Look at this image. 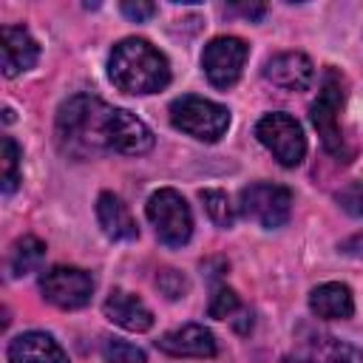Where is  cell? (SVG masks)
I'll return each instance as SVG.
<instances>
[{
    "label": "cell",
    "instance_id": "obj_21",
    "mask_svg": "<svg viewBox=\"0 0 363 363\" xmlns=\"http://www.w3.org/2000/svg\"><path fill=\"white\" fill-rule=\"evenodd\" d=\"M20 147L11 136H3V156H0V167H3V193H14L20 184Z\"/></svg>",
    "mask_w": 363,
    "mask_h": 363
},
{
    "label": "cell",
    "instance_id": "obj_16",
    "mask_svg": "<svg viewBox=\"0 0 363 363\" xmlns=\"http://www.w3.org/2000/svg\"><path fill=\"white\" fill-rule=\"evenodd\" d=\"M9 363H68V354L51 335L23 332L9 343Z\"/></svg>",
    "mask_w": 363,
    "mask_h": 363
},
{
    "label": "cell",
    "instance_id": "obj_17",
    "mask_svg": "<svg viewBox=\"0 0 363 363\" xmlns=\"http://www.w3.org/2000/svg\"><path fill=\"white\" fill-rule=\"evenodd\" d=\"M96 221L111 241H133L139 227L128 210V204L113 193H99L96 199Z\"/></svg>",
    "mask_w": 363,
    "mask_h": 363
},
{
    "label": "cell",
    "instance_id": "obj_18",
    "mask_svg": "<svg viewBox=\"0 0 363 363\" xmlns=\"http://www.w3.org/2000/svg\"><path fill=\"white\" fill-rule=\"evenodd\" d=\"M309 309L318 318H326V320H346L354 312V301H352V292H349L346 284L329 281V284H320V286L312 289Z\"/></svg>",
    "mask_w": 363,
    "mask_h": 363
},
{
    "label": "cell",
    "instance_id": "obj_19",
    "mask_svg": "<svg viewBox=\"0 0 363 363\" xmlns=\"http://www.w3.org/2000/svg\"><path fill=\"white\" fill-rule=\"evenodd\" d=\"M43 255H45V244H43L40 238H34V235H23V238H17L14 247L9 250V272H11L14 278L28 275V272H34V269L40 267Z\"/></svg>",
    "mask_w": 363,
    "mask_h": 363
},
{
    "label": "cell",
    "instance_id": "obj_2",
    "mask_svg": "<svg viewBox=\"0 0 363 363\" xmlns=\"http://www.w3.org/2000/svg\"><path fill=\"white\" fill-rule=\"evenodd\" d=\"M113 108L91 94H77L65 99L57 111V139L62 150L74 156L108 150V125Z\"/></svg>",
    "mask_w": 363,
    "mask_h": 363
},
{
    "label": "cell",
    "instance_id": "obj_25",
    "mask_svg": "<svg viewBox=\"0 0 363 363\" xmlns=\"http://www.w3.org/2000/svg\"><path fill=\"white\" fill-rule=\"evenodd\" d=\"M337 201L343 204V210H346V213L360 216V213H363V184L349 182V184H346V187L337 193Z\"/></svg>",
    "mask_w": 363,
    "mask_h": 363
},
{
    "label": "cell",
    "instance_id": "obj_6",
    "mask_svg": "<svg viewBox=\"0 0 363 363\" xmlns=\"http://www.w3.org/2000/svg\"><path fill=\"white\" fill-rule=\"evenodd\" d=\"M255 136L284 167H295L306 156V136H303L301 125L289 113H267V116H261L258 125H255Z\"/></svg>",
    "mask_w": 363,
    "mask_h": 363
},
{
    "label": "cell",
    "instance_id": "obj_5",
    "mask_svg": "<svg viewBox=\"0 0 363 363\" xmlns=\"http://www.w3.org/2000/svg\"><path fill=\"white\" fill-rule=\"evenodd\" d=\"M147 218L159 235L162 244L167 247H182L193 235V216L182 193L173 187H162L147 199Z\"/></svg>",
    "mask_w": 363,
    "mask_h": 363
},
{
    "label": "cell",
    "instance_id": "obj_15",
    "mask_svg": "<svg viewBox=\"0 0 363 363\" xmlns=\"http://www.w3.org/2000/svg\"><path fill=\"white\" fill-rule=\"evenodd\" d=\"M102 309H105L108 320H113L116 326H122L128 332H147L153 326V312L147 309V303L125 289H113L105 298Z\"/></svg>",
    "mask_w": 363,
    "mask_h": 363
},
{
    "label": "cell",
    "instance_id": "obj_24",
    "mask_svg": "<svg viewBox=\"0 0 363 363\" xmlns=\"http://www.w3.org/2000/svg\"><path fill=\"white\" fill-rule=\"evenodd\" d=\"M156 286H159V292H162L167 301H179V298H184V292H187V278H184L179 269H162V272L156 275Z\"/></svg>",
    "mask_w": 363,
    "mask_h": 363
},
{
    "label": "cell",
    "instance_id": "obj_1",
    "mask_svg": "<svg viewBox=\"0 0 363 363\" xmlns=\"http://www.w3.org/2000/svg\"><path fill=\"white\" fill-rule=\"evenodd\" d=\"M108 77L125 94H156L170 82V62L147 40L128 37L113 45Z\"/></svg>",
    "mask_w": 363,
    "mask_h": 363
},
{
    "label": "cell",
    "instance_id": "obj_9",
    "mask_svg": "<svg viewBox=\"0 0 363 363\" xmlns=\"http://www.w3.org/2000/svg\"><path fill=\"white\" fill-rule=\"evenodd\" d=\"M40 292L60 309H79L94 295V278L79 267H51L40 278Z\"/></svg>",
    "mask_w": 363,
    "mask_h": 363
},
{
    "label": "cell",
    "instance_id": "obj_20",
    "mask_svg": "<svg viewBox=\"0 0 363 363\" xmlns=\"http://www.w3.org/2000/svg\"><path fill=\"white\" fill-rule=\"evenodd\" d=\"M201 196V201H204V210H207V216H210V221L216 224V227H233V221H235V207L230 204V196L227 193H221V190H201L199 193Z\"/></svg>",
    "mask_w": 363,
    "mask_h": 363
},
{
    "label": "cell",
    "instance_id": "obj_23",
    "mask_svg": "<svg viewBox=\"0 0 363 363\" xmlns=\"http://www.w3.org/2000/svg\"><path fill=\"white\" fill-rule=\"evenodd\" d=\"M102 354H105L108 363H145V352L136 349V346L128 343V340H119V337L105 340Z\"/></svg>",
    "mask_w": 363,
    "mask_h": 363
},
{
    "label": "cell",
    "instance_id": "obj_13",
    "mask_svg": "<svg viewBox=\"0 0 363 363\" xmlns=\"http://www.w3.org/2000/svg\"><path fill=\"white\" fill-rule=\"evenodd\" d=\"M292 363H363V352L332 335H309L298 340Z\"/></svg>",
    "mask_w": 363,
    "mask_h": 363
},
{
    "label": "cell",
    "instance_id": "obj_10",
    "mask_svg": "<svg viewBox=\"0 0 363 363\" xmlns=\"http://www.w3.org/2000/svg\"><path fill=\"white\" fill-rule=\"evenodd\" d=\"M153 147V133L150 128L133 116L125 108H113L111 125H108V150L128 153V156H142Z\"/></svg>",
    "mask_w": 363,
    "mask_h": 363
},
{
    "label": "cell",
    "instance_id": "obj_26",
    "mask_svg": "<svg viewBox=\"0 0 363 363\" xmlns=\"http://www.w3.org/2000/svg\"><path fill=\"white\" fill-rule=\"evenodd\" d=\"M153 11H156L153 3H122V14L130 17V20H136V23L153 17Z\"/></svg>",
    "mask_w": 363,
    "mask_h": 363
},
{
    "label": "cell",
    "instance_id": "obj_4",
    "mask_svg": "<svg viewBox=\"0 0 363 363\" xmlns=\"http://www.w3.org/2000/svg\"><path fill=\"white\" fill-rule=\"evenodd\" d=\"M170 122L199 142H216L230 128V111L213 99L187 94L170 102Z\"/></svg>",
    "mask_w": 363,
    "mask_h": 363
},
{
    "label": "cell",
    "instance_id": "obj_12",
    "mask_svg": "<svg viewBox=\"0 0 363 363\" xmlns=\"http://www.w3.org/2000/svg\"><path fill=\"white\" fill-rule=\"evenodd\" d=\"M156 349L170 357H213L218 352L213 332L199 323H184L179 329L164 332L156 340Z\"/></svg>",
    "mask_w": 363,
    "mask_h": 363
},
{
    "label": "cell",
    "instance_id": "obj_3",
    "mask_svg": "<svg viewBox=\"0 0 363 363\" xmlns=\"http://www.w3.org/2000/svg\"><path fill=\"white\" fill-rule=\"evenodd\" d=\"M343 102H346V79H343V74H337V68H326L323 79H320L318 99L309 108V116H312V125H315L323 147L335 159L349 162L352 147H349V142L343 136V128L337 122V113L343 111Z\"/></svg>",
    "mask_w": 363,
    "mask_h": 363
},
{
    "label": "cell",
    "instance_id": "obj_22",
    "mask_svg": "<svg viewBox=\"0 0 363 363\" xmlns=\"http://www.w3.org/2000/svg\"><path fill=\"white\" fill-rule=\"evenodd\" d=\"M207 312H210V318L227 320V318H233V315H238V312H244V309H241L238 295H235L230 286H216L213 295H210V306H207Z\"/></svg>",
    "mask_w": 363,
    "mask_h": 363
},
{
    "label": "cell",
    "instance_id": "obj_11",
    "mask_svg": "<svg viewBox=\"0 0 363 363\" xmlns=\"http://www.w3.org/2000/svg\"><path fill=\"white\" fill-rule=\"evenodd\" d=\"M264 77L281 91H306L315 82V65L301 51H284L267 60Z\"/></svg>",
    "mask_w": 363,
    "mask_h": 363
},
{
    "label": "cell",
    "instance_id": "obj_7",
    "mask_svg": "<svg viewBox=\"0 0 363 363\" xmlns=\"http://www.w3.org/2000/svg\"><path fill=\"white\" fill-rule=\"evenodd\" d=\"M238 207L247 218L258 221L267 230H278L289 221L292 213V193L281 184H269V182H255L247 184L238 196Z\"/></svg>",
    "mask_w": 363,
    "mask_h": 363
},
{
    "label": "cell",
    "instance_id": "obj_14",
    "mask_svg": "<svg viewBox=\"0 0 363 363\" xmlns=\"http://www.w3.org/2000/svg\"><path fill=\"white\" fill-rule=\"evenodd\" d=\"M0 43H3L0 45V57H3V74L6 77H17V74L34 68V62L40 57V45L28 34V28H23V26H3Z\"/></svg>",
    "mask_w": 363,
    "mask_h": 363
},
{
    "label": "cell",
    "instance_id": "obj_27",
    "mask_svg": "<svg viewBox=\"0 0 363 363\" xmlns=\"http://www.w3.org/2000/svg\"><path fill=\"white\" fill-rule=\"evenodd\" d=\"M238 11H241V14H247L250 20H258V17L264 14V6H238Z\"/></svg>",
    "mask_w": 363,
    "mask_h": 363
},
{
    "label": "cell",
    "instance_id": "obj_8",
    "mask_svg": "<svg viewBox=\"0 0 363 363\" xmlns=\"http://www.w3.org/2000/svg\"><path fill=\"white\" fill-rule=\"evenodd\" d=\"M247 43L241 37H216L201 51V68L216 88H233L247 62Z\"/></svg>",
    "mask_w": 363,
    "mask_h": 363
}]
</instances>
